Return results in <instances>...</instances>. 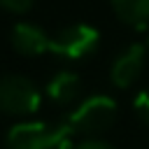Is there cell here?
Segmentation results:
<instances>
[{"instance_id": "obj_3", "label": "cell", "mask_w": 149, "mask_h": 149, "mask_svg": "<svg viewBox=\"0 0 149 149\" xmlns=\"http://www.w3.org/2000/svg\"><path fill=\"white\" fill-rule=\"evenodd\" d=\"M42 93L23 74H2L0 77V112L7 116H30L40 109Z\"/></svg>"}, {"instance_id": "obj_7", "label": "cell", "mask_w": 149, "mask_h": 149, "mask_svg": "<svg viewBox=\"0 0 149 149\" xmlns=\"http://www.w3.org/2000/svg\"><path fill=\"white\" fill-rule=\"evenodd\" d=\"M79 91H81V81L74 72L70 70H61L56 72L49 84H47V95L56 102V105H70L79 98Z\"/></svg>"}, {"instance_id": "obj_11", "label": "cell", "mask_w": 149, "mask_h": 149, "mask_svg": "<svg viewBox=\"0 0 149 149\" xmlns=\"http://www.w3.org/2000/svg\"><path fill=\"white\" fill-rule=\"evenodd\" d=\"M72 149H114V147H112V144H107L105 140L91 137V140H81V142H77Z\"/></svg>"}, {"instance_id": "obj_10", "label": "cell", "mask_w": 149, "mask_h": 149, "mask_svg": "<svg viewBox=\"0 0 149 149\" xmlns=\"http://www.w3.org/2000/svg\"><path fill=\"white\" fill-rule=\"evenodd\" d=\"M30 5H33V0H0V7L7 9V12H14V14L28 12Z\"/></svg>"}, {"instance_id": "obj_8", "label": "cell", "mask_w": 149, "mask_h": 149, "mask_svg": "<svg viewBox=\"0 0 149 149\" xmlns=\"http://www.w3.org/2000/svg\"><path fill=\"white\" fill-rule=\"evenodd\" d=\"M114 14L133 26V28H144L149 23V0H112Z\"/></svg>"}, {"instance_id": "obj_4", "label": "cell", "mask_w": 149, "mask_h": 149, "mask_svg": "<svg viewBox=\"0 0 149 149\" xmlns=\"http://www.w3.org/2000/svg\"><path fill=\"white\" fill-rule=\"evenodd\" d=\"M100 33L88 23H72L68 28H61L49 40V51L65 61H79L91 56L98 49Z\"/></svg>"}, {"instance_id": "obj_2", "label": "cell", "mask_w": 149, "mask_h": 149, "mask_svg": "<svg viewBox=\"0 0 149 149\" xmlns=\"http://www.w3.org/2000/svg\"><path fill=\"white\" fill-rule=\"evenodd\" d=\"M7 149H72V135L63 123L19 121L7 130Z\"/></svg>"}, {"instance_id": "obj_9", "label": "cell", "mask_w": 149, "mask_h": 149, "mask_svg": "<svg viewBox=\"0 0 149 149\" xmlns=\"http://www.w3.org/2000/svg\"><path fill=\"white\" fill-rule=\"evenodd\" d=\"M133 109H135L137 119L149 128V88H144V91H140V93L135 95V100H133Z\"/></svg>"}, {"instance_id": "obj_6", "label": "cell", "mask_w": 149, "mask_h": 149, "mask_svg": "<svg viewBox=\"0 0 149 149\" xmlns=\"http://www.w3.org/2000/svg\"><path fill=\"white\" fill-rule=\"evenodd\" d=\"M49 40H51V35H47L40 26L28 23V21L16 23L9 35L14 51H19L21 56H40V54L49 51Z\"/></svg>"}, {"instance_id": "obj_1", "label": "cell", "mask_w": 149, "mask_h": 149, "mask_svg": "<svg viewBox=\"0 0 149 149\" xmlns=\"http://www.w3.org/2000/svg\"><path fill=\"white\" fill-rule=\"evenodd\" d=\"M116 114H119V107H116L114 98L98 93V95L84 98L63 119V126L68 128V133L72 137L91 140V137H98L100 133L109 130L116 121Z\"/></svg>"}, {"instance_id": "obj_5", "label": "cell", "mask_w": 149, "mask_h": 149, "mask_svg": "<svg viewBox=\"0 0 149 149\" xmlns=\"http://www.w3.org/2000/svg\"><path fill=\"white\" fill-rule=\"evenodd\" d=\"M144 68V47L142 44H130L126 47L114 61H112V68H109V79L114 86L119 88H128L137 81L140 72Z\"/></svg>"}]
</instances>
